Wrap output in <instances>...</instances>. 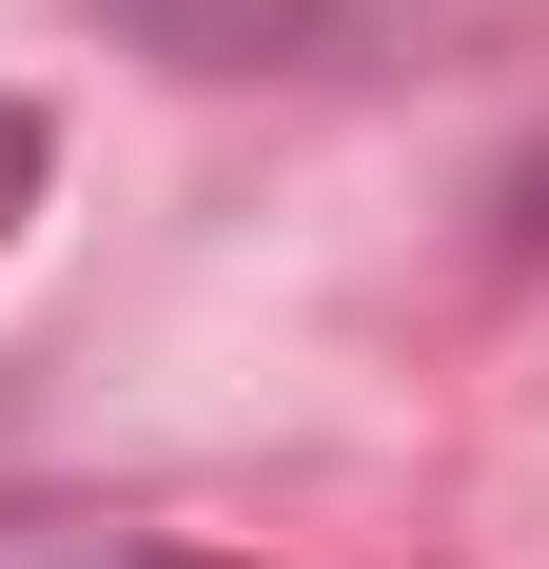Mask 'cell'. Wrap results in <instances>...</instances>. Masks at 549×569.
Returning <instances> with one entry per match:
<instances>
[{"label":"cell","mask_w":549,"mask_h":569,"mask_svg":"<svg viewBox=\"0 0 549 569\" xmlns=\"http://www.w3.org/2000/svg\"><path fill=\"white\" fill-rule=\"evenodd\" d=\"M118 569H236V550H118Z\"/></svg>","instance_id":"1"}]
</instances>
